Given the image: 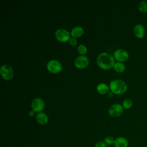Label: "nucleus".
Segmentation results:
<instances>
[{"instance_id":"nucleus-15","label":"nucleus","mask_w":147,"mask_h":147,"mask_svg":"<svg viewBox=\"0 0 147 147\" xmlns=\"http://www.w3.org/2000/svg\"><path fill=\"white\" fill-rule=\"evenodd\" d=\"M113 68L114 70L118 72H123L126 68L125 64L121 62L115 63Z\"/></svg>"},{"instance_id":"nucleus-17","label":"nucleus","mask_w":147,"mask_h":147,"mask_svg":"<svg viewBox=\"0 0 147 147\" xmlns=\"http://www.w3.org/2000/svg\"><path fill=\"white\" fill-rule=\"evenodd\" d=\"M132 101L130 99H125L122 102V106L125 109H129L132 106Z\"/></svg>"},{"instance_id":"nucleus-10","label":"nucleus","mask_w":147,"mask_h":147,"mask_svg":"<svg viewBox=\"0 0 147 147\" xmlns=\"http://www.w3.org/2000/svg\"><path fill=\"white\" fill-rule=\"evenodd\" d=\"M133 33L137 38H142L146 33L145 28L142 24H137L134 28Z\"/></svg>"},{"instance_id":"nucleus-4","label":"nucleus","mask_w":147,"mask_h":147,"mask_svg":"<svg viewBox=\"0 0 147 147\" xmlns=\"http://www.w3.org/2000/svg\"><path fill=\"white\" fill-rule=\"evenodd\" d=\"M108 112L111 117H117L121 115L123 113V107L120 104H113L109 107Z\"/></svg>"},{"instance_id":"nucleus-22","label":"nucleus","mask_w":147,"mask_h":147,"mask_svg":"<svg viewBox=\"0 0 147 147\" xmlns=\"http://www.w3.org/2000/svg\"><path fill=\"white\" fill-rule=\"evenodd\" d=\"M34 113L35 112L33 111V110H31L29 112V115L30 117H32L34 115Z\"/></svg>"},{"instance_id":"nucleus-7","label":"nucleus","mask_w":147,"mask_h":147,"mask_svg":"<svg viewBox=\"0 0 147 147\" xmlns=\"http://www.w3.org/2000/svg\"><path fill=\"white\" fill-rule=\"evenodd\" d=\"M45 103L44 100L40 98H36L34 99L31 103V107L32 110L35 113H40L44 109Z\"/></svg>"},{"instance_id":"nucleus-3","label":"nucleus","mask_w":147,"mask_h":147,"mask_svg":"<svg viewBox=\"0 0 147 147\" xmlns=\"http://www.w3.org/2000/svg\"><path fill=\"white\" fill-rule=\"evenodd\" d=\"M0 73L3 79L6 80L11 79L14 75V71L12 67L7 64H4L1 66Z\"/></svg>"},{"instance_id":"nucleus-9","label":"nucleus","mask_w":147,"mask_h":147,"mask_svg":"<svg viewBox=\"0 0 147 147\" xmlns=\"http://www.w3.org/2000/svg\"><path fill=\"white\" fill-rule=\"evenodd\" d=\"M74 64L78 68L83 69L88 66L89 64V59L86 56L81 55L75 59Z\"/></svg>"},{"instance_id":"nucleus-5","label":"nucleus","mask_w":147,"mask_h":147,"mask_svg":"<svg viewBox=\"0 0 147 147\" xmlns=\"http://www.w3.org/2000/svg\"><path fill=\"white\" fill-rule=\"evenodd\" d=\"M47 68L51 72L56 74L62 69V65L60 61L57 60H51L49 61L47 65Z\"/></svg>"},{"instance_id":"nucleus-13","label":"nucleus","mask_w":147,"mask_h":147,"mask_svg":"<svg viewBox=\"0 0 147 147\" xmlns=\"http://www.w3.org/2000/svg\"><path fill=\"white\" fill-rule=\"evenodd\" d=\"M83 31L84 30L82 27L77 26L74 27L72 29L71 32V34L74 38H77V37H80L83 34Z\"/></svg>"},{"instance_id":"nucleus-14","label":"nucleus","mask_w":147,"mask_h":147,"mask_svg":"<svg viewBox=\"0 0 147 147\" xmlns=\"http://www.w3.org/2000/svg\"><path fill=\"white\" fill-rule=\"evenodd\" d=\"M109 87L107 84L101 83L96 86V91L100 94H105L109 92Z\"/></svg>"},{"instance_id":"nucleus-18","label":"nucleus","mask_w":147,"mask_h":147,"mask_svg":"<svg viewBox=\"0 0 147 147\" xmlns=\"http://www.w3.org/2000/svg\"><path fill=\"white\" fill-rule=\"evenodd\" d=\"M87 47L83 44L79 45L78 47V52L79 53H80L82 55H84L87 53Z\"/></svg>"},{"instance_id":"nucleus-20","label":"nucleus","mask_w":147,"mask_h":147,"mask_svg":"<svg viewBox=\"0 0 147 147\" xmlns=\"http://www.w3.org/2000/svg\"><path fill=\"white\" fill-rule=\"evenodd\" d=\"M95 147H107V145L104 141H99L95 144Z\"/></svg>"},{"instance_id":"nucleus-19","label":"nucleus","mask_w":147,"mask_h":147,"mask_svg":"<svg viewBox=\"0 0 147 147\" xmlns=\"http://www.w3.org/2000/svg\"><path fill=\"white\" fill-rule=\"evenodd\" d=\"M104 142L107 145H112L114 144L115 139L111 136H107L104 139Z\"/></svg>"},{"instance_id":"nucleus-16","label":"nucleus","mask_w":147,"mask_h":147,"mask_svg":"<svg viewBox=\"0 0 147 147\" xmlns=\"http://www.w3.org/2000/svg\"><path fill=\"white\" fill-rule=\"evenodd\" d=\"M138 10L142 13H147V0L141 1L138 5Z\"/></svg>"},{"instance_id":"nucleus-12","label":"nucleus","mask_w":147,"mask_h":147,"mask_svg":"<svg viewBox=\"0 0 147 147\" xmlns=\"http://www.w3.org/2000/svg\"><path fill=\"white\" fill-rule=\"evenodd\" d=\"M36 121L38 123L44 125L48 123V117L45 113L40 112L38 113L36 115Z\"/></svg>"},{"instance_id":"nucleus-1","label":"nucleus","mask_w":147,"mask_h":147,"mask_svg":"<svg viewBox=\"0 0 147 147\" xmlns=\"http://www.w3.org/2000/svg\"><path fill=\"white\" fill-rule=\"evenodd\" d=\"M96 63L98 65L103 69H109L113 67L115 64L114 57L106 52L101 53L98 56Z\"/></svg>"},{"instance_id":"nucleus-11","label":"nucleus","mask_w":147,"mask_h":147,"mask_svg":"<svg viewBox=\"0 0 147 147\" xmlns=\"http://www.w3.org/2000/svg\"><path fill=\"white\" fill-rule=\"evenodd\" d=\"M114 145L115 147H127L129 141L123 137H118L115 139Z\"/></svg>"},{"instance_id":"nucleus-2","label":"nucleus","mask_w":147,"mask_h":147,"mask_svg":"<svg viewBox=\"0 0 147 147\" xmlns=\"http://www.w3.org/2000/svg\"><path fill=\"white\" fill-rule=\"evenodd\" d=\"M109 88L112 92L115 94H123L127 89V86L125 82L121 79H115L111 81Z\"/></svg>"},{"instance_id":"nucleus-23","label":"nucleus","mask_w":147,"mask_h":147,"mask_svg":"<svg viewBox=\"0 0 147 147\" xmlns=\"http://www.w3.org/2000/svg\"><path fill=\"white\" fill-rule=\"evenodd\" d=\"M113 92H112L111 91V92H109V93H108V96H109V97H112L113 96Z\"/></svg>"},{"instance_id":"nucleus-24","label":"nucleus","mask_w":147,"mask_h":147,"mask_svg":"<svg viewBox=\"0 0 147 147\" xmlns=\"http://www.w3.org/2000/svg\"><path fill=\"white\" fill-rule=\"evenodd\" d=\"M110 147H115V146H110Z\"/></svg>"},{"instance_id":"nucleus-8","label":"nucleus","mask_w":147,"mask_h":147,"mask_svg":"<svg viewBox=\"0 0 147 147\" xmlns=\"http://www.w3.org/2000/svg\"><path fill=\"white\" fill-rule=\"evenodd\" d=\"M114 57L118 62H123L126 61L129 57L128 52L123 49L116 50L114 53Z\"/></svg>"},{"instance_id":"nucleus-6","label":"nucleus","mask_w":147,"mask_h":147,"mask_svg":"<svg viewBox=\"0 0 147 147\" xmlns=\"http://www.w3.org/2000/svg\"><path fill=\"white\" fill-rule=\"evenodd\" d=\"M55 37L60 42H66L70 39V33L65 29H59L55 32Z\"/></svg>"},{"instance_id":"nucleus-21","label":"nucleus","mask_w":147,"mask_h":147,"mask_svg":"<svg viewBox=\"0 0 147 147\" xmlns=\"http://www.w3.org/2000/svg\"><path fill=\"white\" fill-rule=\"evenodd\" d=\"M69 42L70 44V45L74 46L75 45L77 44V40L75 38L72 37V38H70V39L69 40Z\"/></svg>"}]
</instances>
